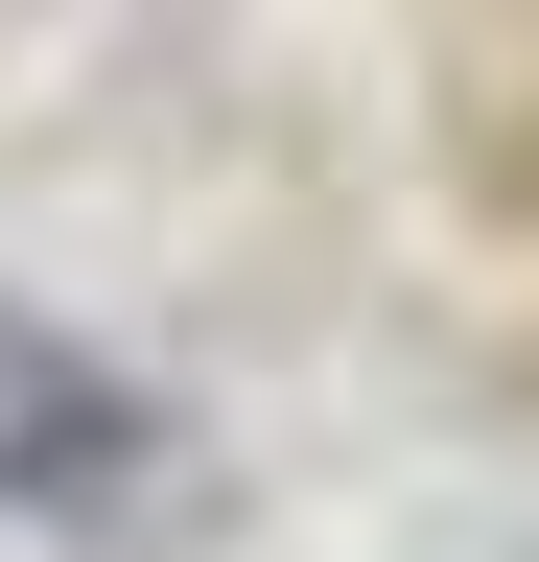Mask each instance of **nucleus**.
<instances>
[{"instance_id":"f257e3e1","label":"nucleus","mask_w":539,"mask_h":562,"mask_svg":"<svg viewBox=\"0 0 539 562\" xmlns=\"http://www.w3.org/2000/svg\"><path fill=\"white\" fill-rule=\"evenodd\" d=\"M0 539H71V562H165V539H212L188 422L117 375V351H71L47 305H0Z\"/></svg>"}]
</instances>
